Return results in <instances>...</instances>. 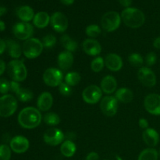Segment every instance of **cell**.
<instances>
[{
  "label": "cell",
  "mask_w": 160,
  "mask_h": 160,
  "mask_svg": "<svg viewBox=\"0 0 160 160\" xmlns=\"http://www.w3.org/2000/svg\"><path fill=\"white\" fill-rule=\"evenodd\" d=\"M42 120L39 109L34 107H26L18 115V123L25 129H34L40 125Z\"/></svg>",
  "instance_id": "cell-1"
},
{
  "label": "cell",
  "mask_w": 160,
  "mask_h": 160,
  "mask_svg": "<svg viewBox=\"0 0 160 160\" xmlns=\"http://www.w3.org/2000/svg\"><path fill=\"white\" fill-rule=\"evenodd\" d=\"M121 19L126 26L131 28H138L145 23V16L140 9L128 7L122 11Z\"/></svg>",
  "instance_id": "cell-2"
},
{
  "label": "cell",
  "mask_w": 160,
  "mask_h": 160,
  "mask_svg": "<svg viewBox=\"0 0 160 160\" xmlns=\"http://www.w3.org/2000/svg\"><path fill=\"white\" fill-rule=\"evenodd\" d=\"M7 73L14 81L21 82L27 78L28 70L24 63L18 59L10 61L7 66Z\"/></svg>",
  "instance_id": "cell-3"
},
{
  "label": "cell",
  "mask_w": 160,
  "mask_h": 160,
  "mask_svg": "<svg viewBox=\"0 0 160 160\" xmlns=\"http://www.w3.org/2000/svg\"><path fill=\"white\" fill-rule=\"evenodd\" d=\"M43 45L39 39L31 38L25 41L23 45V53L28 59H35L42 54L43 51Z\"/></svg>",
  "instance_id": "cell-4"
},
{
  "label": "cell",
  "mask_w": 160,
  "mask_h": 160,
  "mask_svg": "<svg viewBox=\"0 0 160 160\" xmlns=\"http://www.w3.org/2000/svg\"><path fill=\"white\" fill-rule=\"evenodd\" d=\"M121 16L116 11L107 12L102 16L101 25L107 32H112L118 29L121 23Z\"/></svg>",
  "instance_id": "cell-5"
},
{
  "label": "cell",
  "mask_w": 160,
  "mask_h": 160,
  "mask_svg": "<svg viewBox=\"0 0 160 160\" xmlns=\"http://www.w3.org/2000/svg\"><path fill=\"white\" fill-rule=\"evenodd\" d=\"M17 109V100L12 95H4L0 97V117H9Z\"/></svg>",
  "instance_id": "cell-6"
},
{
  "label": "cell",
  "mask_w": 160,
  "mask_h": 160,
  "mask_svg": "<svg viewBox=\"0 0 160 160\" xmlns=\"http://www.w3.org/2000/svg\"><path fill=\"white\" fill-rule=\"evenodd\" d=\"M100 109L104 115L113 117L118 109V100L112 95L105 96L100 102Z\"/></svg>",
  "instance_id": "cell-7"
},
{
  "label": "cell",
  "mask_w": 160,
  "mask_h": 160,
  "mask_svg": "<svg viewBox=\"0 0 160 160\" xmlns=\"http://www.w3.org/2000/svg\"><path fill=\"white\" fill-rule=\"evenodd\" d=\"M62 73L58 69L48 68L44 72L43 81L49 87H57L62 83Z\"/></svg>",
  "instance_id": "cell-8"
},
{
  "label": "cell",
  "mask_w": 160,
  "mask_h": 160,
  "mask_svg": "<svg viewBox=\"0 0 160 160\" xmlns=\"http://www.w3.org/2000/svg\"><path fill=\"white\" fill-rule=\"evenodd\" d=\"M12 32L17 38L27 41L31 38L34 34V28L31 23L27 22H20L14 25L12 28Z\"/></svg>",
  "instance_id": "cell-9"
},
{
  "label": "cell",
  "mask_w": 160,
  "mask_h": 160,
  "mask_svg": "<svg viewBox=\"0 0 160 160\" xmlns=\"http://www.w3.org/2000/svg\"><path fill=\"white\" fill-rule=\"evenodd\" d=\"M44 142L52 146H56L64 142L65 134L58 128H50L46 130L43 134Z\"/></svg>",
  "instance_id": "cell-10"
},
{
  "label": "cell",
  "mask_w": 160,
  "mask_h": 160,
  "mask_svg": "<svg viewBox=\"0 0 160 160\" xmlns=\"http://www.w3.org/2000/svg\"><path fill=\"white\" fill-rule=\"evenodd\" d=\"M102 96V91L101 88L95 84L88 86L82 92V98L88 104H96L99 102Z\"/></svg>",
  "instance_id": "cell-11"
},
{
  "label": "cell",
  "mask_w": 160,
  "mask_h": 160,
  "mask_svg": "<svg viewBox=\"0 0 160 160\" xmlns=\"http://www.w3.org/2000/svg\"><path fill=\"white\" fill-rule=\"evenodd\" d=\"M53 29L59 33H62L68 28V19L64 13L61 12H56L52 15L50 20Z\"/></svg>",
  "instance_id": "cell-12"
},
{
  "label": "cell",
  "mask_w": 160,
  "mask_h": 160,
  "mask_svg": "<svg viewBox=\"0 0 160 160\" xmlns=\"http://www.w3.org/2000/svg\"><path fill=\"white\" fill-rule=\"evenodd\" d=\"M145 109L155 116L160 115V95L158 94H149L144 100Z\"/></svg>",
  "instance_id": "cell-13"
},
{
  "label": "cell",
  "mask_w": 160,
  "mask_h": 160,
  "mask_svg": "<svg viewBox=\"0 0 160 160\" xmlns=\"http://www.w3.org/2000/svg\"><path fill=\"white\" fill-rule=\"evenodd\" d=\"M138 78L145 87L152 88L156 84V76L148 67H142L138 72Z\"/></svg>",
  "instance_id": "cell-14"
},
{
  "label": "cell",
  "mask_w": 160,
  "mask_h": 160,
  "mask_svg": "<svg viewBox=\"0 0 160 160\" xmlns=\"http://www.w3.org/2000/svg\"><path fill=\"white\" fill-rule=\"evenodd\" d=\"M9 147L12 152L18 154L26 152L30 147V142L27 138L22 135H17L12 138L9 143Z\"/></svg>",
  "instance_id": "cell-15"
},
{
  "label": "cell",
  "mask_w": 160,
  "mask_h": 160,
  "mask_svg": "<svg viewBox=\"0 0 160 160\" xmlns=\"http://www.w3.org/2000/svg\"><path fill=\"white\" fill-rule=\"evenodd\" d=\"M82 48L88 56H96L102 52V46L99 42L94 38L85 39L82 43Z\"/></svg>",
  "instance_id": "cell-16"
},
{
  "label": "cell",
  "mask_w": 160,
  "mask_h": 160,
  "mask_svg": "<svg viewBox=\"0 0 160 160\" xmlns=\"http://www.w3.org/2000/svg\"><path fill=\"white\" fill-rule=\"evenodd\" d=\"M105 65L111 71L117 72L123 67V60L119 55L109 53L105 59Z\"/></svg>",
  "instance_id": "cell-17"
},
{
  "label": "cell",
  "mask_w": 160,
  "mask_h": 160,
  "mask_svg": "<svg viewBox=\"0 0 160 160\" xmlns=\"http://www.w3.org/2000/svg\"><path fill=\"white\" fill-rule=\"evenodd\" d=\"M53 104V97L51 93L48 92H42L39 95L37 101V106L38 109L42 112L49 110Z\"/></svg>",
  "instance_id": "cell-18"
},
{
  "label": "cell",
  "mask_w": 160,
  "mask_h": 160,
  "mask_svg": "<svg viewBox=\"0 0 160 160\" xmlns=\"http://www.w3.org/2000/svg\"><path fill=\"white\" fill-rule=\"evenodd\" d=\"M142 138L145 143L150 147H155L159 142V134L153 128H147L143 131Z\"/></svg>",
  "instance_id": "cell-19"
},
{
  "label": "cell",
  "mask_w": 160,
  "mask_h": 160,
  "mask_svg": "<svg viewBox=\"0 0 160 160\" xmlns=\"http://www.w3.org/2000/svg\"><path fill=\"white\" fill-rule=\"evenodd\" d=\"M57 60L59 68L62 70H67L73 66V56L70 52H62L58 56Z\"/></svg>",
  "instance_id": "cell-20"
},
{
  "label": "cell",
  "mask_w": 160,
  "mask_h": 160,
  "mask_svg": "<svg viewBox=\"0 0 160 160\" xmlns=\"http://www.w3.org/2000/svg\"><path fill=\"white\" fill-rule=\"evenodd\" d=\"M100 87H101L102 91L104 93L110 95V94L115 92L117 90V81L114 77L108 75V76H106L102 78Z\"/></svg>",
  "instance_id": "cell-21"
},
{
  "label": "cell",
  "mask_w": 160,
  "mask_h": 160,
  "mask_svg": "<svg viewBox=\"0 0 160 160\" xmlns=\"http://www.w3.org/2000/svg\"><path fill=\"white\" fill-rule=\"evenodd\" d=\"M115 97L119 102H121L123 103H129L132 102L134 98V94L132 91L130 90L129 88H121L116 92Z\"/></svg>",
  "instance_id": "cell-22"
},
{
  "label": "cell",
  "mask_w": 160,
  "mask_h": 160,
  "mask_svg": "<svg viewBox=\"0 0 160 160\" xmlns=\"http://www.w3.org/2000/svg\"><path fill=\"white\" fill-rule=\"evenodd\" d=\"M51 17L46 12H38L34 15L33 23L38 28H45L49 23Z\"/></svg>",
  "instance_id": "cell-23"
},
{
  "label": "cell",
  "mask_w": 160,
  "mask_h": 160,
  "mask_svg": "<svg viewBox=\"0 0 160 160\" xmlns=\"http://www.w3.org/2000/svg\"><path fill=\"white\" fill-rule=\"evenodd\" d=\"M17 17L20 19L23 22H27L28 23L33 20L34 17V10L31 7L28 6H20L18 9H17Z\"/></svg>",
  "instance_id": "cell-24"
},
{
  "label": "cell",
  "mask_w": 160,
  "mask_h": 160,
  "mask_svg": "<svg viewBox=\"0 0 160 160\" xmlns=\"http://www.w3.org/2000/svg\"><path fill=\"white\" fill-rule=\"evenodd\" d=\"M6 48L8 49L9 56L13 59H18L20 57L23 49L20 47V44L13 40H7L6 42Z\"/></svg>",
  "instance_id": "cell-25"
},
{
  "label": "cell",
  "mask_w": 160,
  "mask_h": 160,
  "mask_svg": "<svg viewBox=\"0 0 160 160\" xmlns=\"http://www.w3.org/2000/svg\"><path fill=\"white\" fill-rule=\"evenodd\" d=\"M77 150L76 145L73 141L66 140L62 143L60 146V152L65 157H72L75 154Z\"/></svg>",
  "instance_id": "cell-26"
},
{
  "label": "cell",
  "mask_w": 160,
  "mask_h": 160,
  "mask_svg": "<svg viewBox=\"0 0 160 160\" xmlns=\"http://www.w3.org/2000/svg\"><path fill=\"white\" fill-rule=\"evenodd\" d=\"M60 42L62 46L66 48V50L70 52H75L78 49V45L76 41L73 40L68 34H63L60 38Z\"/></svg>",
  "instance_id": "cell-27"
},
{
  "label": "cell",
  "mask_w": 160,
  "mask_h": 160,
  "mask_svg": "<svg viewBox=\"0 0 160 160\" xmlns=\"http://www.w3.org/2000/svg\"><path fill=\"white\" fill-rule=\"evenodd\" d=\"M159 152L155 148H148L140 153L138 160H158Z\"/></svg>",
  "instance_id": "cell-28"
},
{
  "label": "cell",
  "mask_w": 160,
  "mask_h": 160,
  "mask_svg": "<svg viewBox=\"0 0 160 160\" xmlns=\"http://www.w3.org/2000/svg\"><path fill=\"white\" fill-rule=\"evenodd\" d=\"M15 94L17 95V98L20 102H30L34 98L33 92L31 90L27 88H20Z\"/></svg>",
  "instance_id": "cell-29"
},
{
  "label": "cell",
  "mask_w": 160,
  "mask_h": 160,
  "mask_svg": "<svg viewBox=\"0 0 160 160\" xmlns=\"http://www.w3.org/2000/svg\"><path fill=\"white\" fill-rule=\"evenodd\" d=\"M43 120L47 125L49 126H57L60 123V117L55 112H47L43 117Z\"/></svg>",
  "instance_id": "cell-30"
},
{
  "label": "cell",
  "mask_w": 160,
  "mask_h": 160,
  "mask_svg": "<svg viewBox=\"0 0 160 160\" xmlns=\"http://www.w3.org/2000/svg\"><path fill=\"white\" fill-rule=\"evenodd\" d=\"M81 75L78 72H70L65 77V83L70 87L76 86L81 81Z\"/></svg>",
  "instance_id": "cell-31"
},
{
  "label": "cell",
  "mask_w": 160,
  "mask_h": 160,
  "mask_svg": "<svg viewBox=\"0 0 160 160\" xmlns=\"http://www.w3.org/2000/svg\"><path fill=\"white\" fill-rule=\"evenodd\" d=\"M128 61L132 67L136 68H142L144 63V59L139 53H132L128 57Z\"/></svg>",
  "instance_id": "cell-32"
},
{
  "label": "cell",
  "mask_w": 160,
  "mask_h": 160,
  "mask_svg": "<svg viewBox=\"0 0 160 160\" xmlns=\"http://www.w3.org/2000/svg\"><path fill=\"white\" fill-rule=\"evenodd\" d=\"M105 67V59L102 57L98 56L92 61L91 63V68L95 73L102 71Z\"/></svg>",
  "instance_id": "cell-33"
},
{
  "label": "cell",
  "mask_w": 160,
  "mask_h": 160,
  "mask_svg": "<svg viewBox=\"0 0 160 160\" xmlns=\"http://www.w3.org/2000/svg\"><path fill=\"white\" fill-rule=\"evenodd\" d=\"M85 33L88 37L95 38L101 34V28L97 24H91L86 28Z\"/></svg>",
  "instance_id": "cell-34"
},
{
  "label": "cell",
  "mask_w": 160,
  "mask_h": 160,
  "mask_svg": "<svg viewBox=\"0 0 160 160\" xmlns=\"http://www.w3.org/2000/svg\"><path fill=\"white\" fill-rule=\"evenodd\" d=\"M11 158V148L6 145H0V160H9Z\"/></svg>",
  "instance_id": "cell-35"
},
{
  "label": "cell",
  "mask_w": 160,
  "mask_h": 160,
  "mask_svg": "<svg viewBox=\"0 0 160 160\" xmlns=\"http://www.w3.org/2000/svg\"><path fill=\"white\" fill-rule=\"evenodd\" d=\"M42 45L45 48H52L56 43V38L53 34H47L42 41Z\"/></svg>",
  "instance_id": "cell-36"
},
{
  "label": "cell",
  "mask_w": 160,
  "mask_h": 160,
  "mask_svg": "<svg viewBox=\"0 0 160 160\" xmlns=\"http://www.w3.org/2000/svg\"><path fill=\"white\" fill-rule=\"evenodd\" d=\"M9 91H10V82H9L6 78H1L0 79V93L6 95Z\"/></svg>",
  "instance_id": "cell-37"
},
{
  "label": "cell",
  "mask_w": 160,
  "mask_h": 160,
  "mask_svg": "<svg viewBox=\"0 0 160 160\" xmlns=\"http://www.w3.org/2000/svg\"><path fill=\"white\" fill-rule=\"evenodd\" d=\"M59 90L61 95L64 96H69L72 93V88L70 85H68L66 83L62 82L60 85L59 86Z\"/></svg>",
  "instance_id": "cell-38"
},
{
  "label": "cell",
  "mask_w": 160,
  "mask_h": 160,
  "mask_svg": "<svg viewBox=\"0 0 160 160\" xmlns=\"http://www.w3.org/2000/svg\"><path fill=\"white\" fill-rule=\"evenodd\" d=\"M157 61V56L155 52H149L147 54L146 57H145V62H146L148 67H152L154 65Z\"/></svg>",
  "instance_id": "cell-39"
},
{
  "label": "cell",
  "mask_w": 160,
  "mask_h": 160,
  "mask_svg": "<svg viewBox=\"0 0 160 160\" xmlns=\"http://www.w3.org/2000/svg\"><path fill=\"white\" fill-rule=\"evenodd\" d=\"M20 88V84H19V82H17V81H10V91L11 92L16 93V92H17Z\"/></svg>",
  "instance_id": "cell-40"
},
{
  "label": "cell",
  "mask_w": 160,
  "mask_h": 160,
  "mask_svg": "<svg viewBox=\"0 0 160 160\" xmlns=\"http://www.w3.org/2000/svg\"><path fill=\"white\" fill-rule=\"evenodd\" d=\"M138 124L139 127H140L142 129L146 130L147 128H148V121L145 118H141L140 120H139Z\"/></svg>",
  "instance_id": "cell-41"
},
{
  "label": "cell",
  "mask_w": 160,
  "mask_h": 160,
  "mask_svg": "<svg viewBox=\"0 0 160 160\" xmlns=\"http://www.w3.org/2000/svg\"><path fill=\"white\" fill-rule=\"evenodd\" d=\"M86 160H99V156L97 152H92L86 157Z\"/></svg>",
  "instance_id": "cell-42"
},
{
  "label": "cell",
  "mask_w": 160,
  "mask_h": 160,
  "mask_svg": "<svg viewBox=\"0 0 160 160\" xmlns=\"http://www.w3.org/2000/svg\"><path fill=\"white\" fill-rule=\"evenodd\" d=\"M119 2L123 7L128 8L132 3V0H119Z\"/></svg>",
  "instance_id": "cell-43"
},
{
  "label": "cell",
  "mask_w": 160,
  "mask_h": 160,
  "mask_svg": "<svg viewBox=\"0 0 160 160\" xmlns=\"http://www.w3.org/2000/svg\"><path fill=\"white\" fill-rule=\"evenodd\" d=\"M6 48V42L4 40L0 38V55L4 52Z\"/></svg>",
  "instance_id": "cell-44"
},
{
  "label": "cell",
  "mask_w": 160,
  "mask_h": 160,
  "mask_svg": "<svg viewBox=\"0 0 160 160\" xmlns=\"http://www.w3.org/2000/svg\"><path fill=\"white\" fill-rule=\"evenodd\" d=\"M6 70V64H5L4 61L0 59V76Z\"/></svg>",
  "instance_id": "cell-45"
},
{
  "label": "cell",
  "mask_w": 160,
  "mask_h": 160,
  "mask_svg": "<svg viewBox=\"0 0 160 160\" xmlns=\"http://www.w3.org/2000/svg\"><path fill=\"white\" fill-rule=\"evenodd\" d=\"M153 46L157 49H160V37L156 38L155 39L154 42H153Z\"/></svg>",
  "instance_id": "cell-46"
},
{
  "label": "cell",
  "mask_w": 160,
  "mask_h": 160,
  "mask_svg": "<svg viewBox=\"0 0 160 160\" xmlns=\"http://www.w3.org/2000/svg\"><path fill=\"white\" fill-rule=\"evenodd\" d=\"M60 2L66 6H70L74 2V0H60Z\"/></svg>",
  "instance_id": "cell-47"
},
{
  "label": "cell",
  "mask_w": 160,
  "mask_h": 160,
  "mask_svg": "<svg viewBox=\"0 0 160 160\" xmlns=\"http://www.w3.org/2000/svg\"><path fill=\"white\" fill-rule=\"evenodd\" d=\"M6 11H7V9L5 6H0V17H2L5 13H6Z\"/></svg>",
  "instance_id": "cell-48"
},
{
  "label": "cell",
  "mask_w": 160,
  "mask_h": 160,
  "mask_svg": "<svg viewBox=\"0 0 160 160\" xmlns=\"http://www.w3.org/2000/svg\"><path fill=\"white\" fill-rule=\"evenodd\" d=\"M6 29V24L2 20H0V31H4Z\"/></svg>",
  "instance_id": "cell-49"
},
{
  "label": "cell",
  "mask_w": 160,
  "mask_h": 160,
  "mask_svg": "<svg viewBox=\"0 0 160 160\" xmlns=\"http://www.w3.org/2000/svg\"><path fill=\"white\" fill-rule=\"evenodd\" d=\"M116 159H117V160H123L121 157H120V156H116Z\"/></svg>",
  "instance_id": "cell-50"
},
{
  "label": "cell",
  "mask_w": 160,
  "mask_h": 160,
  "mask_svg": "<svg viewBox=\"0 0 160 160\" xmlns=\"http://www.w3.org/2000/svg\"><path fill=\"white\" fill-rule=\"evenodd\" d=\"M159 155H160V150H159Z\"/></svg>",
  "instance_id": "cell-51"
}]
</instances>
